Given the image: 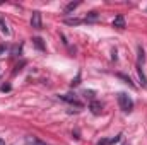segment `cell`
I'll return each mask as SVG.
<instances>
[{"label":"cell","mask_w":147,"mask_h":145,"mask_svg":"<svg viewBox=\"0 0 147 145\" xmlns=\"http://www.w3.org/2000/svg\"><path fill=\"white\" fill-rule=\"evenodd\" d=\"M118 104H120L121 111H125V113H130V111L134 109V101H132V97H130L128 94H125V92H120V94H118Z\"/></svg>","instance_id":"obj_1"},{"label":"cell","mask_w":147,"mask_h":145,"mask_svg":"<svg viewBox=\"0 0 147 145\" xmlns=\"http://www.w3.org/2000/svg\"><path fill=\"white\" fill-rule=\"evenodd\" d=\"M60 99H62V101H65V103H69V104L77 106V108H82V103H80L74 94H63V96H60Z\"/></svg>","instance_id":"obj_2"},{"label":"cell","mask_w":147,"mask_h":145,"mask_svg":"<svg viewBox=\"0 0 147 145\" xmlns=\"http://www.w3.org/2000/svg\"><path fill=\"white\" fill-rule=\"evenodd\" d=\"M31 26L34 28V29H41V12H33V15H31Z\"/></svg>","instance_id":"obj_3"},{"label":"cell","mask_w":147,"mask_h":145,"mask_svg":"<svg viewBox=\"0 0 147 145\" xmlns=\"http://www.w3.org/2000/svg\"><path fill=\"white\" fill-rule=\"evenodd\" d=\"M89 109H91L92 114H101V113H103V104L98 103V101H92L91 106H89Z\"/></svg>","instance_id":"obj_4"},{"label":"cell","mask_w":147,"mask_h":145,"mask_svg":"<svg viewBox=\"0 0 147 145\" xmlns=\"http://www.w3.org/2000/svg\"><path fill=\"white\" fill-rule=\"evenodd\" d=\"M113 28H118V29H123V28H125V19H123V15H116V17H115Z\"/></svg>","instance_id":"obj_5"},{"label":"cell","mask_w":147,"mask_h":145,"mask_svg":"<svg viewBox=\"0 0 147 145\" xmlns=\"http://www.w3.org/2000/svg\"><path fill=\"white\" fill-rule=\"evenodd\" d=\"M137 72H139V77H140L142 85L146 87V85H147V79H146V73H144V70H142V65H137Z\"/></svg>","instance_id":"obj_6"},{"label":"cell","mask_w":147,"mask_h":145,"mask_svg":"<svg viewBox=\"0 0 147 145\" xmlns=\"http://www.w3.org/2000/svg\"><path fill=\"white\" fill-rule=\"evenodd\" d=\"M79 5H80V2H70V3H69V5L65 7V14H70L74 9H77Z\"/></svg>","instance_id":"obj_7"},{"label":"cell","mask_w":147,"mask_h":145,"mask_svg":"<svg viewBox=\"0 0 147 145\" xmlns=\"http://www.w3.org/2000/svg\"><path fill=\"white\" fill-rule=\"evenodd\" d=\"M120 138H121V135H116L115 138H110V140H101L98 145H111V144H115V142H118Z\"/></svg>","instance_id":"obj_8"},{"label":"cell","mask_w":147,"mask_h":145,"mask_svg":"<svg viewBox=\"0 0 147 145\" xmlns=\"http://www.w3.org/2000/svg\"><path fill=\"white\" fill-rule=\"evenodd\" d=\"M0 31H2L5 36H9V33H10V31H9V28H7V22H5L2 17H0Z\"/></svg>","instance_id":"obj_9"},{"label":"cell","mask_w":147,"mask_h":145,"mask_svg":"<svg viewBox=\"0 0 147 145\" xmlns=\"http://www.w3.org/2000/svg\"><path fill=\"white\" fill-rule=\"evenodd\" d=\"M28 142H29V144H33V145H46L45 142H41V140L36 138V137H29V138H28Z\"/></svg>","instance_id":"obj_10"},{"label":"cell","mask_w":147,"mask_h":145,"mask_svg":"<svg viewBox=\"0 0 147 145\" xmlns=\"http://www.w3.org/2000/svg\"><path fill=\"white\" fill-rule=\"evenodd\" d=\"M118 77H120V79H123V80H125L130 87H134V89H135V85H134V82L130 80V77H127V75H123V73H118Z\"/></svg>","instance_id":"obj_11"},{"label":"cell","mask_w":147,"mask_h":145,"mask_svg":"<svg viewBox=\"0 0 147 145\" xmlns=\"http://www.w3.org/2000/svg\"><path fill=\"white\" fill-rule=\"evenodd\" d=\"M33 41H34V44H36V48H39L41 51L45 50V44H43V39H41V38H34Z\"/></svg>","instance_id":"obj_12"},{"label":"cell","mask_w":147,"mask_h":145,"mask_svg":"<svg viewBox=\"0 0 147 145\" xmlns=\"http://www.w3.org/2000/svg\"><path fill=\"white\" fill-rule=\"evenodd\" d=\"M79 84H80V73H77V77H75V79H74L72 82H70V85H79Z\"/></svg>","instance_id":"obj_13"},{"label":"cell","mask_w":147,"mask_h":145,"mask_svg":"<svg viewBox=\"0 0 147 145\" xmlns=\"http://www.w3.org/2000/svg\"><path fill=\"white\" fill-rule=\"evenodd\" d=\"M94 94H96L94 91H84V96L89 97V99H94Z\"/></svg>","instance_id":"obj_14"},{"label":"cell","mask_w":147,"mask_h":145,"mask_svg":"<svg viewBox=\"0 0 147 145\" xmlns=\"http://www.w3.org/2000/svg\"><path fill=\"white\" fill-rule=\"evenodd\" d=\"M65 22H67V24H80L82 21H80V19H67Z\"/></svg>","instance_id":"obj_15"},{"label":"cell","mask_w":147,"mask_h":145,"mask_svg":"<svg viewBox=\"0 0 147 145\" xmlns=\"http://www.w3.org/2000/svg\"><path fill=\"white\" fill-rule=\"evenodd\" d=\"M96 17H98V14H96V12H91V14H89V15L86 17V21H94Z\"/></svg>","instance_id":"obj_16"},{"label":"cell","mask_w":147,"mask_h":145,"mask_svg":"<svg viewBox=\"0 0 147 145\" xmlns=\"http://www.w3.org/2000/svg\"><path fill=\"white\" fill-rule=\"evenodd\" d=\"M0 145H5V142H3V140H2V138H0Z\"/></svg>","instance_id":"obj_17"},{"label":"cell","mask_w":147,"mask_h":145,"mask_svg":"<svg viewBox=\"0 0 147 145\" xmlns=\"http://www.w3.org/2000/svg\"><path fill=\"white\" fill-rule=\"evenodd\" d=\"M3 50H5V48H3V46H0V53H2V51H3Z\"/></svg>","instance_id":"obj_18"}]
</instances>
